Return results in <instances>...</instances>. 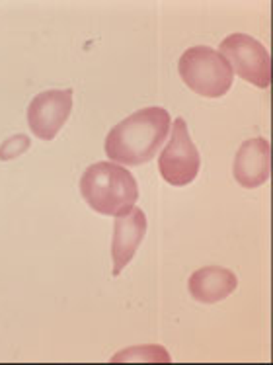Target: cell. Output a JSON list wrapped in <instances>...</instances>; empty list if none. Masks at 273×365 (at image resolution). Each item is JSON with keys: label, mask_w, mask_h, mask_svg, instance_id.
I'll return each mask as SVG.
<instances>
[{"label": "cell", "mask_w": 273, "mask_h": 365, "mask_svg": "<svg viewBox=\"0 0 273 365\" xmlns=\"http://www.w3.org/2000/svg\"><path fill=\"white\" fill-rule=\"evenodd\" d=\"M170 113L153 106L119 121L105 137V155L125 166H139L156 157L170 133Z\"/></svg>", "instance_id": "cell-1"}, {"label": "cell", "mask_w": 273, "mask_h": 365, "mask_svg": "<svg viewBox=\"0 0 273 365\" xmlns=\"http://www.w3.org/2000/svg\"><path fill=\"white\" fill-rule=\"evenodd\" d=\"M81 194L90 209L100 215H118L133 207L139 200V186L133 174L113 163H96L81 178Z\"/></svg>", "instance_id": "cell-2"}, {"label": "cell", "mask_w": 273, "mask_h": 365, "mask_svg": "<svg viewBox=\"0 0 273 365\" xmlns=\"http://www.w3.org/2000/svg\"><path fill=\"white\" fill-rule=\"evenodd\" d=\"M177 71L187 88L205 98L225 96L235 78L227 59L207 45H197L184 51Z\"/></svg>", "instance_id": "cell-3"}, {"label": "cell", "mask_w": 273, "mask_h": 365, "mask_svg": "<svg viewBox=\"0 0 273 365\" xmlns=\"http://www.w3.org/2000/svg\"><path fill=\"white\" fill-rule=\"evenodd\" d=\"M221 55L242 81L258 88H269L272 84V59L269 51L258 39L246 34H232L222 39Z\"/></svg>", "instance_id": "cell-4"}, {"label": "cell", "mask_w": 273, "mask_h": 365, "mask_svg": "<svg viewBox=\"0 0 273 365\" xmlns=\"http://www.w3.org/2000/svg\"><path fill=\"white\" fill-rule=\"evenodd\" d=\"M201 166L200 153L193 145L187 125L177 118L172 125V137L158 158V170L172 186H187L197 178Z\"/></svg>", "instance_id": "cell-5"}, {"label": "cell", "mask_w": 273, "mask_h": 365, "mask_svg": "<svg viewBox=\"0 0 273 365\" xmlns=\"http://www.w3.org/2000/svg\"><path fill=\"white\" fill-rule=\"evenodd\" d=\"M73 110V90H47L28 106V125L41 141H51L67 123Z\"/></svg>", "instance_id": "cell-6"}, {"label": "cell", "mask_w": 273, "mask_h": 365, "mask_svg": "<svg viewBox=\"0 0 273 365\" xmlns=\"http://www.w3.org/2000/svg\"><path fill=\"white\" fill-rule=\"evenodd\" d=\"M145 235H147V215L143 209L129 207L115 215L113 240H111L113 276H119L127 264L133 260Z\"/></svg>", "instance_id": "cell-7"}, {"label": "cell", "mask_w": 273, "mask_h": 365, "mask_svg": "<svg viewBox=\"0 0 273 365\" xmlns=\"http://www.w3.org/2000/svg\"><path fill=\"white\" fill-rule=\"evenodd\" d=\"M272 176V149L262 137L244 141L235 158V180L246 190L266 184Z\"/></svg>", "instance_id": "cell-8"}, {"label": "cell", "mask_w": 273, "mask_h": 365, "mask_svg": "<svg viewBox=\"0 0 273 365\" xmlns=\"http://www.w3.org/2000/svg\"><path fill=\"white\" fill-rule=\"evenodd\" d=\"M190 293L195 301L213 305L225 301L238 287V277L227 268L207 266L193 272L190 277Z\"/></svg>", "instance_id": "cell-9"}, {"label": "cell", "mask_w": 273, "mask_h": 365, "mask_svg": "<svg viewBox=\"0 0 273 365\" xmlns=\"http://www.w3.org/2000/svg\"><path fill=\"white\" fill-rule=\"evenodd\" d=\"M30 149V139L26 135H16L0 145V160H12Z\"/></svg>", "instance_id": "cell-10"}]
</instances>
